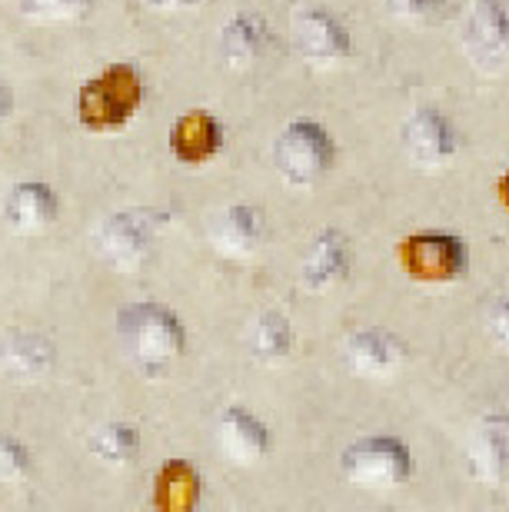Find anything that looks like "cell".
<instances>
[{
	"label": "cell",
	"mask_w": 509,
	"mask_h": 512,
	"mask_svg": "<svg viewBox=\"0 0 509 512\" xmlns=\"http://www.w3.org/2000/svg\"><path fill=\"white\" fill-rule=\"evenodd\" d=\"M117 330L130 360L144 373L164 370L170 360H177L187 350V330H183L180 316L154 300L127 306L117 320Z\"/></svg>",
	"instance_id": "obj_2"
},
{
	"label": "cell",
	"mask_w": 509,
	"mask_h": 512,
	"mask_svg": "<svg viewBox=\"0 0 509 512\" xmlns=\"http://www.w3.org/2000/svg\"><path fill=\"white\" fill-rule=\"evenodd\" d=\"M346 270H350V243L340 230H323L317 240L310 243L307 260H303L300 283L310 293H323L337 286Z\"/></svg>",
	"instance_id": "obj_16"
},
{
	"label": "cell",
	"mask_w": 509,
	"mask_h": 512,
	"mask_svg": "<svg viewBox=\"0 0 509 512\" xmlns=\"http://www.w3.org/2000/svg\"><path fill=\"white\" fill-rule=\"evenodd\" d=\"M343 476L360 489H393L410 479L413 459L396 436H366L343 449Z\"/></svg>",
	"instance_id": "obj_4"
},
{
	"label": "cell",
	"mask_w": 509,
	"mask_h": 512,
	"mask_svg": "<svg viewBox=\"0 0 509 512\" xmlns=\"http://www.w3.org/2000/svg\"><path fill=\"white\" fill-rule=\"evenodd\" d=\"M386 7L403 20H426L440 10V0H386Z\"/></svg>",
	"instance_id": "obj_25"
},
{
	"label": "cell",
	"mask_w": 509,
	"mask_h": 512,
	"mask_svg": "<svg viewBox=\"0 0 509 512\" xmlns=\"http://www.w3.org/2000/svg\"><path fill=\"white\" fill-rule=\"evenodd\" d=\"M10 110H14V94H10V87L0 80V124L10 117Z\"/></svg>",
	"instance_id": "obj_27"
},
{
	"label": "cell",
	"mask_w": 509,
	"mask_h": 512,
	"mask_svg": "<svg viewBox=\"0 0 509 512\" xmlns=\"http://www.w3.org/2000/svg\"><path fill=\"white\" fill-rule=\"evenodd\" d=\"M223 147V127L210 110H187L170 130L173 160L183 167H200L213 160Z\"/></svg>",
	"instance_id": "obj_14"
},
{
	"label": "cell",
	"mask_w": 509,
	"mask_h": 512,
	"mask_svg": "<svg viewBox=\"0 0 509 512\" xmlns=\"http://www.w3.org/2000/svg\"><path fill=\"white\" fill-rule=\"evenodd\" d=\"M290 44L310 64H340L350 57V34L320 7H300L290 20Z\"/></svg>",
	"instance_id": "obj_7"
},
{
	"label": "cell",
	"mask_w": 509,
	"mask_h": 512,
	"mask_svg": "<svg viewBox=\"0 0 509 512\" xmlns=\"http://www.w3.org/2000/svg\"><path fill=\"white\" fill-rule=\"evenodd\" d=\"M343 360L346 370L356 376H366V380H380V376H390L403 360V346L393 340L390 333L380 330H363L353 333L343 346Z\"/></svg>",
	"instance_id": "obj_17"
},
{
	"label": "cell",
	"mask_w": 509,
	"mask_h": 512,
	"mask_svg": "<svg viewBox=\"0 0 509 512\" xmlns=\"http://www.w3.org/2000/svg\"><path fill=\"white\" fill-rule=\"evenodd\" d=\"M144 107V74L134 64H110L90 77L77 94L80 127L110 133L127 127Z\"/></svg>",
	"instance_id": "obj_1"
},
{
	"label": "cell",
	"mask_w": 509,
	"mask_h": 512,
	"mask_svg": "<svg viewBox=\"0 0 509 512\" xmlns=\"http://www.w3.org/2000/svg\"><path fill=\"white\" fill-rule=\"evenodd\" d=\"M263 240V217L257 207L247 203H233V207L220 210L210 223V243L213 250L230 256V260H247L260 250Z\"/></svg>",
	"instance_id": "obj_15"
},
{
	"label": "cell",
	"mask_w": 509,
	"mask_h": 512,
	"mask_svg": "<svg viewBox=\"0 0 509 512\" xmlns=\"http://www.w3.org/2000/svg\"><path fill=\"white\" fill-rule=\"evenodd\" d=\"M94 4L97 0H20V10L37 24H64V20L84 17Z\"/></svg>",
	"instance_id": "obj_22"
},
{
	"label": "cell",
	"mask_w": 509,
	"mask_h": 512,
	"mask_svg": "<svg viewBox=\"0 0 509 512\" xmlns=\"http://www.w3.org/2000/svg\"><path fill=\"white\" fill-rule=\"evenodd\" d=\"M87 446L104 466L124 469V466L137 463L140 433H137V426H130V423H104L100 429H94V436H90Z\"/></svg>",
	"instance_id": "obj_20"
},
{
	"label": "cell",
	"mask_w": 509,
	"mask_h": 512,
	"mask_svg": "<svg viewBox=\"0 0 509 512\" xmlns=\"http://www.w3.org/2000/svg\"><path fill=\"white\" fill-rule=\"evenodd\" d=\"M57 210H60V200L47 183L24 180L7 193L4 220L20 237H34V233H44L47 227H54Z\"/></svg>",
	"instance_id": "obj_13"
},
{
	"label": "cell",
	"mask_w": 509,
	"mask_h": 512,
	"mask_svg": "<svg viewBox=\"0 0 509 512\" xmlns=\"http://www.w3.org/2000/svg\"><path fill=\"white\" fill-rule=\"evenodd\" d=\"M54 356H57L54 343L37 330L14 326V330L0 336V373L10 376L14 383L44 380L50 366H54Z\"/></svg>",
	"instance_id": "obj_11"
},
{
	"label": "cell",
	"mask_w": 509,
	"mask_h": 512,
	"mask_svg": "<svg viewBox=\"0 0 509 512\" xmlns=\"http://www.w3.org/2000/svg\"><path fill=\"white\" fill-rule=\"evenodd\" d=\"M456 130L440 110H416V114L403 124V150L416 167L436 170L456 157Z\"/></svg>",
	"instance_id": "obj_9"
},
{
	"label": "cell",
	"mask_w": 509,
	"mask_h": 512,
	"mask_svg": "<svg viewBox=\"0 0 509 512\" xmlns=\"http://www.w3.org/2000/svg\"><path fill=\"white\" fill-rule=\"evenodd\" d=\"M400 263L413 280L450 283L466 273V243L450 233H416L400 243Z\"/></svg>",
	"instance_id": "obj_5"
},
{
	"label": "cell",
	"mask_w": 509,
	"mask_h": 512,
	"mask_svg": "<svg viewBox=\"0 0 509 512\" xmlns=\"http://www.w3.org/2000/svg\"><path fill=\"white\" fill-rule=\"evenodd\" d=\"M150 247H154V223L140 210H120L97 230V250L117 270H137L150 256Z\"/></svg>",
	"instance_id": "obj_8"
},
{
	"label": "cell",
	"mask_w": 509,
	"mask_h": 512,
	"mask_svg": "<svg viewBox=\"0 0 509 512\" xmlns=\"http://www.w3.org/2000/svg\"><path fill=\"white\" fill-rule=\"evenodd\" d=\"M154 14H187V10H200L207 0H140Z\"/></svg>",
	"instance_id": "obj_26"
},
{
	"label": "cell",
	"mask_w": 509,
	"mask_h": 512,
	"mask_svg": "<svg viewBox=\"0 0 509 512\" xmlns=\"http://www.w3.org/2000/svg\"><path fill=\"white\" fill-rule=\"evenodd\" d=\"M466 459L473 479L483 486H496L509 476V419L483 416L466 436Z\"/></svg>",
	"instance_id": "obj_10"
},
{
	"label": "cell",
	"mask_w": 509,
	"mask_h": 512,
	"mask_svg": "<svg viewBox=\"0 0 509 512\" xmlns=\"http://www.w3.org/2000/svg\"><path fill=\"white\" fill-rule=\"evenodd\" d=\"M500 200L506 203V210H509V170H506V177L500 180Z\"/></svg>",
	"instance_id": "obj_28"
},
{
	"label": "cell",
	"mask_w": 509,
	"mask_h": 512,
	"mask_svg": "<svg viewBox=\"0 0 509 512\" xmlns=\"http://www.w3.org/2000/svg\"><path fill=\"white\" fill-rule=\"evenodd\" d=\"M486 340L503 356H509V300H500L486 313Z\"/></svg>",
	"instance_id": "obj_24"
},
{
	"label": "cell",
	"mask_w": 509,
	"mask_h": 512,
	"mask_svg": "<svg viewBox=\"0 0 509 512\" xmlns=\"http://www.w3.org/2000/svg\"><path fill=\"white\" fill-rule=\"evenodd\" d=\"M273 163L290 187H313L333 167V140L313 120H293L273 143Z\"/></svg>",
	"instance_id": "obj_3"
},
{
	"label": "cell",
	"mask_w": 509,
	"mask_h": 512,
	"mask_svg": "<svg viewBox=\"0 0 509 512\" xmlns=\"http://www.w3.org/2000/svg\"><path fill=\"white\" fill-rule=\"evenodd\" d=\"M213 443H217L220 456H227L233 466H253L267 456L270 433L253 413L230 406L223 409L217 426H213Z\"/></svg>",
	"instance_id": "obj_12"
},
{
	"label": "cell",
	"mask_w": 509,
	"mask_h": 512,
	"mask_svg": "<svg viewBox=\"0 0 509 512\" xmlns=\"http://www.w3.org/2000/svg\"><path fill=\"white\" fill-rule=\"evenodd\" d=\"M463 47L473 67L500 74L509 64V0H480L463 30Z\"/></svg>",
	"instance_id": "obj_6"
},
{
	"label": "cell",
	"mask_w": 509,
	"mask_h": 512,
	"mask_svg": "<svg viewBox=\"0 0 509 512\" xmlns=\"http://www.w3.org/2000/svg\"><path fill=\"white\" fill-rule=\"evenodd\" d=\"M263 44H267V27L253 14H233L227 27L220 30V54L230 67H250L260 57Z\"/></svg>",
	"instance_id": "obj_19"
},
{
	"label": "cell",
	"mask_w": 509,
	"mask_h": 512,
	"mask_svg": "<svg viewBox=\"0 0 509 512\" xmlns=\"http://www.w3.org/2000/svg\"><path fill=\"white\" fill-rule=\"evenodd\" d=\"M30 473V453L27 446L14 436H0V486L24 483Z\"/></svg>",
	"instance_id": "obj_23"
},
{
	"label": "cell",
	"mask_w": 509,
	"mask_h": 512,
	"mask_svg": "<svg viewBox=\"0 0 509 512\" xmlns=\"http://www.w3.org/2000/svg\"><path fill=\"white\" fill-rule=\"evenodd\" d=\"M250 350L260 363H283L293 350L290 320L280 310H267L257 316L250 330Z\"/></svg>",
	"instance_id": "obj_21"
},
{
	"label": "cell",
	"mask_w": 509,
	"mask_h": 512,
	"mask_svg": "<svg viewBox=\"0 0 509 512\" xmlns=\"http://www.w3.org/2000/svg\"><path fill=\"white\" fill-rule=\"evenodd\" d=\"M200 503V473L187 459H170L154 479V506L164 512H187Z\"/></svg>",
	"instance_id": "obj_18"
}]
</instances>
